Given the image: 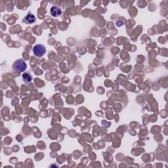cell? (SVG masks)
<instances>
[{
    "label": "cell",
    "mask_w": 168,
    "mask_h": 168,
    "mask_svg": "<svg viewBox=\"0 0 168 168\" xmlns=\"http://www.w3.org/2000/svg\"><path fill=\"white\" fill-rule=\"evenodd\" d=\"M12 68L14 71L17 72H23L26 70L27 65L23 59H18L14 62Z\"/></svg>",
    "instance_id": "cell-1"
},
{
    "label": "cell",
    "mask_w": 168,
    "mask_h": 168,
    "mask_svg": "<svg viewBox=\"0 0 168 168\" xmlns=\"http://www.w3.org/2000/svg\"><path fill=\"white\" fill-rule=\"evenodd\" d=\"M33 53L34 55L38 56V57H41L43 56L46 53L45 47L42 44H38L34 47Z\"/></svg>",
    "instance_id": "cell-2"
},
{
    "label": "cell",
    "mask_w": 168,
    "mask_h": 168,
    "mask_svg": "<svg viewBox=\"0 0 168 168\" xmlns=\"http://www.w3.org/2000/svg\"><path fill=\"white\" fill-rule=\"evenodd\" d=\"M36 17L32 13H28L26 14V16L23 19V23H26L28 24H30L34 23L36 22Z\"/></svg>",
    "instance_id": "cell-3"
},
{
    "label": "cell",
    "mask_w": 168,
    "mask_h": 168,
    "mask_svg": "<svg viewBox=\"0 0 168 168\" xmlns=\"http://www.w3.org/2000/svg\"><path fill=\"white\" fill-rule=\"evenodd\" d=\"M50 13L51 14V16H53L54 17H56L61 15L62 13V11H61V9L59 8V7L53 6L51 8Z\"/></svg>",
    "instance_id": "cell-4"
},
{
    "label": "cell",
    "mask_w": 168,
    "mask_h": 168,
    "mask_svg": "<svg viewBox=\"0 0 168 168\" xmlns=\"http://www.w3.org/2000/svg\"><path fill=\"white\" fill-rule=\"evenodd\" d=\"M23 80L27 83H30L32 81V77L29 73H24L23 74Z\"/></svg>",
    "instance_id": "cell-5"
}]
</instances>
